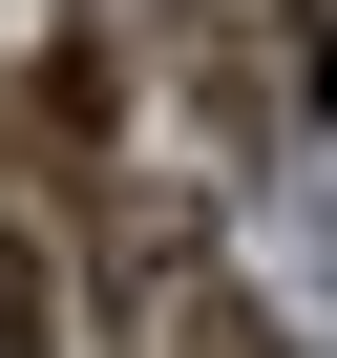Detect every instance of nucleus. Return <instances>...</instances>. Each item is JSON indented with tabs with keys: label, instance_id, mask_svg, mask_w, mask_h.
<instances>
[{
	"label": "nucleus",
	"instance_id": "obj_1",
	"mask_svg": "<svg viewBox=\"0 0 337 358\" xmlns=\"http://www.w3.org/2000/svg\"><path fill=\"white\" fill-rule=\"evenodd\" d=\"M148 358H295V337H274L211 253H168V274H148Z\"/></svg>",
	"mask_w": 337,
	"mask_h": 358
},
{
	"label": "nucleus",
	"instance_id": "obj_2",
	"mask_svg": "<svg viewBox=\"0 0 337 358\" xmlns=\"http://www.w3.org/2000/svg\"><path fill=\"white\" fill-rule=\"evenodd\" d=\"M0 358H64V253H43V211H0Z\"/></svg>",
	"mask_w": 337,
	"mask_h": 358
},
{
	"label": "nucleus",
	"instance_id": "obj_3",
	"mask_svg": "<svg viewBox=\"0 0 337 358\" xmlns=\"http://www.w3.org/2000/svg\"><path fill=\"white\" fill-rule=\"evenodd\" d=\"M295 85H337V0H295Z\"/></svg>",
	"mask_w": 337,
	"mask_h": 358
}]
</instances>
